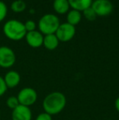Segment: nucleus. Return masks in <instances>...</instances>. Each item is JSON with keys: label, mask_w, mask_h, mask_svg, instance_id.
I'll return each instance as SVG.
<instances>
[{"label": "nucleus", "mask_w": 119, "mask_h": 120, "mask_svg": "<svg viewBox=\"0 0 119 120\" xmlns=\"http://www.w3.org/2000/svg\"><path fill=\"white\" fill-rule=\"evenodd\" d=\"M67 103L66 96L60 92H52L45 96L43 101L44 112L50 115H56L63 111Z\"/></svg>", "instance_id": "obj_1"}, {"label": "nucleus", "mask_w": 119, "mask_h": 120, "mask_svg": "<svg viewBox=\"0 0 119 120\" xmlns=\"http://www.w3.org/2000/svg\"><path fill=\"white\" fill-rule=\"evenodd\" d=\"M3 33L9 39L19 41L25 37L27 31L25 28L24 23L17 20H10L3 25Z\"/></svg>", "instance_id": "obj_2"}, {"label": "nucleus", "mask_w": 119, "mask_h": 120, "mask_svg": "<svg viewBox=\"0 0 119 120\" xmlns=\"http://www.w3.org/2000/svg\"><path fill=\"white\" fill-rule=\"evenodd\" d=\"M60 22L57 16L51 13L45 14L40 18L38 21V29L43 34H56Z\"/></svg>", "instance_id": "obj_3"}, {"label": "nucleus", "mask_w": 119, "mask_h": 120, "mask_svg": "<svg viewBox=\"0 0 119 120\" xmlns=\"http://www.w3.org/2000/svg\"><path fill=\"white\" fill-rule=\"evenodd\" d=\"M17 99L19 101L20 105L29 107L33 105L38 99V93L35 89L29 87H26L22 88L19 92L17 95Z\"/></svg>", "instance_id": "obj_4"}, {"label": "nucleus", "mask_w": 119, "mask_h": 120, "mask_svg": "<svg viewBox=\"0 0 119 120\" xmlns=\"http://www.w3.org/2000/svg\"><path fill=\"white\" fill-rule=\"evenodd\" d=\"M16 57L14 51L6 46L0 47V67L8 69L13 66Z\"/></svg>", "instance_id": "obj_5"}, {"label": "nucleus", "mask_w": 119, "mask_h": 120, "mask_svg": "<svg viewBox=\"0 0 119 120\" xmlns=\"http://www.w3.org/2000/svg\"><path fill=\"white\" fill-rule=\"evenodd\" d=\"M76 34L75 26L69 24V23H62L58 27L56 34L60 42H69L74 37Z\"/></svg>", "instance_id": "obj_6"}, {"label": "nucleus", "mask_w": 119, "mask_h": 120, "mask_svg": "<svg viewBox=\"0 0 119 120\" xmlns=\"http://www.w3.org/2000/svg\"><path fill=\"white\" fill-rule=\"evenodd\" d=\"M90 7L97 16H108L113 10V5L109 0H94Z\"/></svg>", "instance_id": "obj_7"}, {"label": "nucleus", "mask_w": 119, "mask_h": 120, "mask_svg": "<svg viewBox=\"0 0 119 120\" xmlns=\"http://www.w3.org/2000/svg\"><path fill=\"white\" fill-rule=\"evenodd\" d=\"M25 39L28 45L33 48H40L43 44V34L40 31L33 30V31L27 32L25 35Z\"/></svg>", "instance_id": "obj_8"}, {"label": "nucleus", "mask_w": 119, "mask_h": 120, "mask_svg": "<svg viewBox=\"0 0 119 120\" xmlns=\"http://www.w3.org/2000/svg\"><path fill=\"white\" fill-rule=\"evenodd\" d=\"M12 120H32V111L29 107L20 105L12 110Z\"/></svg>", "instance_id": "obj_9"}, {"label": "nucleus", "mask_w": 119, "mask_h": 120, "mask_svg": "<svg viewBox=\"0 0 119 120\" xmlns=\"http://www.w3.org/2000/svg\"><path fill=\"white\" fill-rule=\"evenodd\" d=\"M3 79H4L7 89L14 88L19 85L20 82H21V75L16 70H10L5 74Z\"/></svg>", "instance_id": "obj_10"}, {"label": "nucleus", "mask_w": 119, "mask_h": 120, "mask_svg": "<svg viewBox=\"0 0 119 120\" xmlns=\"http://www.w3.org/2000/svg\"><path fill=\"white\" fill-rule=\"evenodd\" d=\"M59 43L60 41L57 37H56V35L55 34H52L44 35L43 45L47 50L53 51L57 48V47L59 46Z\"/></svg>", "instance_id": "obj_11"}, {"label": "nucleus", "mask_w": 119, "mask_h": 120, "mask_svg": "<svg viewBox=\"0 0 119 120\" xmlns=\"http://www.w3.org/2000/svg\"><path fill=\"white\" fill-rule=\"evenodd\" d=\"M70 8L73 10L83 11L85 9L90 8L93 0H68Z\"/></svg>", "instance_id": "obj_12"}, {"label": "nucleus", "mask_w": 119, "mask_h": 120, "mask_svg": "<svg viewBox=\"0 0 119 120\" xmlns=\"http://www.w3.org/2000/svg\"><path fill=\"white\" fill-rule=\"evenodd\" d=\"M69 8L70 6L68 0H54L53 2V8L58 14L63 15L68 13Z\"/></svg>", "instance_id": "obj_13"}, {"label": "nucleus", "mask_w": 119, "mask_h": 120, "mask_svg": "<svg viewBox=\"0 0 119 120\" xmlns=\"http://www.w3.org/2000/svg\"><path fill=\"white\" fill-rule=\"evenodd\" d=\"M66 19H67V23L75 26V25L79 24V22L82 20L81 11L73 9H72L71 11H69L68 13H67Z\"/></svg>", "instance_id": "obj_14"}, {"label": "nucleus", "mask_w": 119, "mask_h": 120, "mask_svg": "<svg viewBox=\"0 0 119 120\" xmlns=\"http://www.w3.org/2000/svg\"><path fill=\"white\" fill-rule=\"evenodd\" d=\"M11 8L14 12H22L25 10L26 3L23 0H15L11 5Z\"/></svg>", "instance_id": "obj_15"}, {"label": "nucleus", "mask_w": 119, "mask_h": 120, "mask_svg": "<svg viewBox=\"0 0 119 120\" xmlns=\"http://www.w3.org/2000/svg\"><path fill=\"white\" fill-rule=\"evenodd\" d=\"M83 16H84V17L86 18L87 21H95V20L96 19V17H97V15L95 14V11L92 9L91 7H90V8L85 9L84 11H83Z\"/></svg>", "instance_id": "obj_16"}, {"label": "nucleus", "mask_w": 119, "mask_h": 120, "mask_svg": "<svg viewBox=\"0 0 119 120\" xmlns=\"http://www.w3.org/2000/svg\"><path fill=\"white\" fill-rule=\"evenodd\" d=\"M7 105L9 109H15L17 106L20 105L19 101L17 99V96H9V97L7 99Z\"/></svg>", "instance_id": "obj_17"}, {"label": "nucleus", "mask_w": 119, "mask_h": 120, "mask_svg": "<svg viewBox=\"0 0 119 120\" xmlns=\"http://www.w3.org/2000/svg\"><path fill=\"white\" fill-rule=\"evenodd\" d=\"M7 14V8L4 2L0 1V22L4 20Z\"/></svg>", "instance_id": "obj_18"}, {"label": "nucleus", "mask_w": 119, "mask_h": 120, "mask_svg": "<svg viewBox=\"0 0 119 120\" xmlns=\"http://www.w3.org/2000/svg\"><path fill=\"white\" fill-rule=\"evenodd\" d=\"M24 25H25V30L27 32L36 30V23H35L33 21L29 20V21H27L25 23H24Z\"/></svg>", "instance_id": "obj_19"}, {"label": "nucleus", "mask_w": 119, "mask_h": 120, "mask_svg": "<svg viewBox=\"0 0 119 120\" xmlns=\"http://www.w3.org/2000/svg\"><path fill=\"white\" fill-rule=\"evenodd\" d=\"M7 90V87L4 82V79L2 76H0V97L6 93Z\"/></svg>", "instance_id": "obj_20"}, {"label": "nucleus", "mask_w": 119, "mask_h": 120, "mask_svg": "<svg viewBox=\"0 0 119 120\" xmlns=\"http://www.w3.org/2000/svg\"><path fill=\"white\" fill-rule=\"evenodd\" d=\"M35 120H52V117L49 114H47V113L43 112L38 114L36 117Z\"/></svg>", "instance_id": "obj_21"}, {"label": "nucleus", "mask_w": 119, "mask_h": 120, "mask_svg": "<svg viewBox=\"0 0 119 120\" xmlns=\"http://www.w3.org/2000/svg\"><path fill=\"white\" fill-rule=\"evenodd\" d=\"M114 105H115V109H116V110L119 113V96L117 98L116 100H115Z\"/></svg>", "instance_id": "obj_22"}, {"label": "nucleus", "mask_w": 119, "mask_h": 120, "mask_svg": "<svg viewBox=\"0 0 119 120\" xmlns=\"http://www.w3.org/2000/svg\"><path fill=\"white\" fill-rule=\"evenodd\" d=\"M0 120H1V119H0Z\"/></svg>", "instance_id": "obj_23"}]
</instances>
